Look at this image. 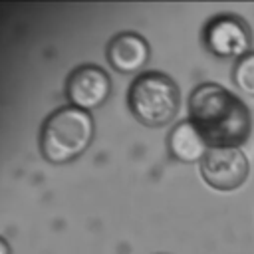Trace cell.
<instances>
[{"mask_svg": "<svg viewBox=\"0 0 254 254\" xmlns=\"http://www.w3.org/2000/svg\"><path fill=\"white\" fill-rule=\"evenodd\" d=\"M189 121L196 127L208 149H240L252 133V115L248 105L214 81H204L190 91Z\"/></svg>", "mask_w": 254, "mask_h": 254, "instance_id": "cell-1", "label": "cell"}, {"mask_svg": "<svg viewBox=\"0 0 254 254\" xmlns=\"http://www.w3.org/2000/svg\"><path fill=\"white\" fill-rule=\"evenodd\" d=\"M93 129V117L89 111L73 105L60 107L42 125V155L50 163H69L91 145Z\"/></svg>", "mask_w": 254, "mask_h": 254, "instance_id": "cell-2", "label": "cell"}, {"mask_svg": "<svg viewBox=\"0 0 254 254\" xmlns=\"http://www.w3.org/2000/svg\"><path fill=\"white\" fill-rule=\"evenodd\" d=\"M129 109L147 127L171 123L181 105V93L175 79L163 71H145L129 87Z\"/></svg>", "mask_w": 254, "mask_h": 254, "instance_id": "cell-3", "label": "cell"}, {"mask_svg": "<svg viewBox=\"0 0 254 254\" xmlns=\"http://www.w3.org/2000/svg\"><path fill=\"white\" fill-rule=\"evenodd\" d=\"M202 46L214 58L240 60L252 52V30L242 16L216 14L202 26Z\"/></svg>", "mask_w": 254, "mask_h": 254, "instance_id": "cell-4", "label": "cell"}, {"mask_svg": "<svg viewBox=\"0 0 254 254\" xmlns=\"http://www.w3.org/2000/svg\"><path fill=\"white\" fill-rule=\"evenodd\" d=\"M250 163L242 149L222 147L208 149L200 161V175L204 183L216 190H234L246 183Z\"/></svg>", "mask_w": 254, "mask_h": 254, "instance_id": "cell-5", "label": "cell"}, {"mask_svg": "<svg viewBox=\"0 0 254 254\" xmlns=\"http://www.w3.org/2000/svg\"><path fill=\"white\" fill-rule=\"evenodd\" d=\"M109 93H111V79L107 71L93 64L75 67L65 83L67 99L73 103V107H79L83 111H91L103 105Z\"/></svg>", "mask_w": 254, "mask_h": 254, "instance_id": "cell-6", "label": "cell"}, {"mask_svg": "<svg viewBox=\"0 0 254 254\" xmlns=\"http://www.w3.org/2000/svg\"><path fill=\"white\" fill-rule=\"evenodd\" d=\"M151 48L137 32H121L107 44V60L121 73H133L149 62Z\"/></svg>", "mask_w": 254, "mask_h": 254, "instance_id": "cell-7", "label": "cell"}, {"mask_svg": "<svg viewBox=\"0 0 254 254\" xmlns=\"http://www.w3.org/2000/svg\"><path fill=\"white\" fill-rule=\"evenodd\" d=\"M167 145H169L171 157L177 159V161H181V163H196V161H202V157L208 151V145L204 143V139L200 137V133L196 131V127L189 119L179 121L171 129L169 139H167Z\"/></svg>", "mask_w": 254, "mask_h": 254, "instance_id": "cell-8", "label": "cell"}, {"mask_svg": "<svg viewBox=\"0 0 254 254\" xmlns=\"http://www.w3.org/2000/svg\"><path fill=\"white\" fill-rule=\"evenodd\" d=\"M232 81L242 93L254 97V52L236 60L232 67Z\"/></svg>", "mask_w": 254, "mask_h": 254, "instance_id": "cell-9", "label": "cell"}, {"mask_svg": "<svg viewBox=\"0 0 254 254\" xmlns=\"http://www.w3.org/2000/svg\"><path fill=\"white\" fill-rule=\"evenodd\" d=\"M0 254H10V246L4 238H0Z\"/></svg>", "mask_w": 254, "mask_h": 254, "instance_id": "cell-10", "label": "cell"}]
</instances>
